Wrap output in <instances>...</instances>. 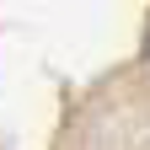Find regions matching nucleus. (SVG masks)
I'll use <instances>...</instances> for the list:
<instances>
[{"mask_svg":"<svg viewBox=\"0 0 150 150\" xmlns=\"http://www.w3.org/2000/svg\"><path fill=\"white\" fill-rule=\"evenodd\" d=\"M145 59H150V38H145Z\"/></svg>","mask_w":150,"mask_h":150,"instance_id":"nucleus-1","label":"nucleus"}]
</instances>
